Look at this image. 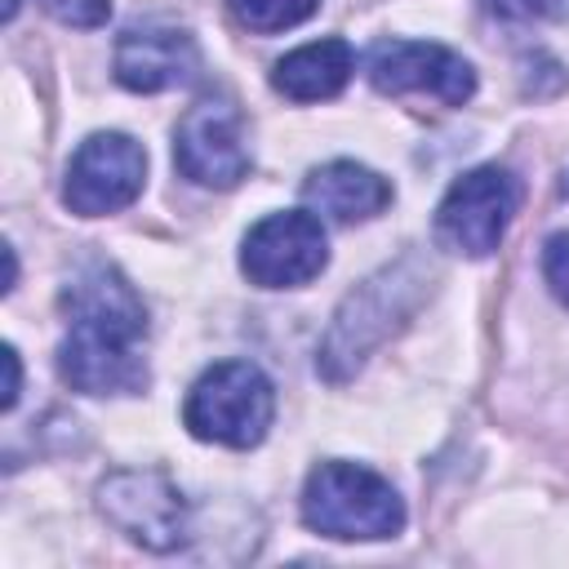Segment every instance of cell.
<instances>
[{
    "mask_svg": "<svg viewBox=\"0 0 569 569\" xmlns=\"http://www.w3.org/2000/svg\"><path fill=\"white\" fill-rule=\"evenodd\" d=\"M276 413V391L267 373L249 360H218L196 378L182 405V422L196 440L227 445V449H249L267 436Z\"/></svg>",
    "mask_w": 569,
    "mask_h": 569,
    "instance_id": "cell-3",
    "label": "cell"
},
{
    "mask_svg": "<svg viewBox=\"0 0 569 569\" xmlns=\"http://www.w3.org/2000/svg\"><path fill=\"white\" fill-rule=\"evenodd\" d=\"M67 333L58 373L84 396H124L147 387V307L111 262H89L62 284Z\"/></svg>",
    "mask_w": 569,
    "mask_h": 569,
    "instance_id": "cell-1",
    "label": "cell"
},
{
    "mask_svg": "<svg viewBox=\"0 0 569 569\" xmlns=\"http://www.w3.org/2000/svg\"><path fill=\"white\" fill-rule=\"evenodd\" d=\"M0 356H4V409H13L18 405V387H22V365H18L13 347H4Z\"/></svg>",
    "mask_w": 569,
    "mask_h": 569,
    "instance_id": "cell-17",
    "label": "cell"
},
{
    "mask_svg": "<svg viewBox=\"0 0 569 569\" xmlns=\"http://www.w3.org/2000/svg\"><path fill=\"white\" fill-rule=\"evenodd\" d=\"M40 9L67 27H102L111 13V0H40Z\"/></svg>",
    "mask_w": 569,
    "mask_h": 569,
    "instance_id": "cell-15",
    "label": "cell"
},
{
    "mask_svg": "<svg viewBox=\"0 0 569 569\" xmlns=\"http://www.w3.org/2000/svg\"><path fill=\"white\" fill-rule=\"evenodd\" d=\"M329 262V240L316 213L289 209L267 213L258 227H249L240 244V271L262 289H298L316 280Z\"/></svg>",
    "mask_w": 569,
    "mask_h": 569,
    "instance_id": "cell-8",
    "label": "cell"
},
{
    "mask_svg": "<svg viewBox=\"0 0 569 569\" xmlns=\"http://www.w3.org/2000/svg\"><path fill=\"white\" fill-rule=\"evenodd\" d=\"M173 160H178L182 178H191L196 187H218V191L236 187L249 173L240 111L222 98H204V102L187 107V116L178 120V133H173Z\"/></svg>",
    "mask_w": 569,
    "mask_h": 569,
    "instance_id": "cell-9",
    "label": "cell"
},
{
    "mask_svg": "<svg viewBox=\"0 0 569 569\" xmlns=\"http://www.w3.org/2000/svg\"><path fill=\"white\" fill-rule=\"evenodd\" d=\"M516 204L520 182L498 164H480L445 191L436 209V244L462 258H489L502 244Z\"/></svg>",
    "mask_w": 569,
    "mask_h": 569,
    "instance_id": "cell-5",
    "label": "cell"
},
{
    "mask_svg": "<svg viewBox=\"0 0 569 569\" xmlns=\"http://www.w3.org/2000/svg\"><path fill=\"white\" fill-rule=\"evenodd\" d=\"M200 71L196 36L182 27H133L116 44V80L133 93L187 84Z\"/></svg>",
    "mask_w": 569,
    "mask_h": 569,
    "instance_id": "cell-11",
    "label": "cell"
},
{
    "mask_svg": "<svg viewBox=\"0 0 569 569\" xmlns=\"http://www.w3.org/2000/svg\"><path fill=\"white\" fill-rule=\"evenodd\" d=\"M302 196L316 213L333 222H369L391 204V182L356 160H333L311 169V178L302 182Z\"/></svg>",
    "mask_w": 569,
    "mask_h": 569,
    "instance_id": "cell-12",
    "label": "cell"
},
{
    "mask_svg": "<svg viewBox=\"0 0 569 569\" xmlns=\"http://www.w3.org/2000/svg\"><path fill=\"white\" fill-rule=\"evenodd\" d=\"M98 511L147 551H173L187 538V502L178 485L151 467L111 471L98 485Z\"/></svg>",
    "mask_w": 569,
    "mask_h": 569,
    "instance_id": "cell-7",
    "label": "cell"
},
{
    "mask_svg": "<svg viewBox=\"0 0 569 569\" xmlns=\"http://www.w3.org/2000/svg\"><path fill=\"white\" fill-rule=\"evenodd\" d=\"M147 182V151L129 133H89L62 182V204L80 218H107L138 200Z\"/></svg>",
    "mask_w": 569,
    "mask_h": 569,
    "instance_id": "cell-6",
    "label": "cell"
},
{
    "mask_svg": "<svg viewBox=\"0 0 569 569\" xmlns=\"http://www.w3.org/2000/svg\"><path fill=\"white\" fill-rule=\"evenodd\" d=\"M542 276L551 284V293L569 307V231H560V236L547 240V249H542Z\"/></svg>",
    "mask_w": 569,
    "mask_h": 569,
    "instance_id": "cell-16",
    "label": "cell"
},
{
    "mask_svg": "<svg viewBox=\"0 0 569 569\" xmlns=\"http://www.w3.org/2000/svg\"><path fill=\"white\" fill-rule=\"evenodd\" d=\"M307 529L338 542H378L405 529V502L378 471L360 462H320L302 489Z\"/></svg>",
    "mask_w": 569,
    "mask_h": 569,
    "instance_id": "cell-2",
    "label": "cell"
},
{
    "mask_svg": "<svg viewBox=\"0 0 569 569\" xmlns=\"http://www.w3.org/2000/svg\"><path fill=\"white\" fill-rule=\"evenodd\" d=\"M493 13H502V18H529V13H538L547 0H485Z\"/></svg>",
    "mask_w": 569,
    "mask_h": 569,
    "instance_id": "cell-18",
    "label": "cell"
},
{
    "mask_svg": "<svg viewBox=\"0 0 569 569\" xmlns=\"http://www.w3.org/2000/svg\"><path fill=\"white\" fill-rule=\"evenodd\" d=\"M351 71H356L351 44L342 36H325V40H311V44L284 53L271 71V84H276V93L293 98V102H320V98L342 93Z\"/></svg>",
    "mask_w": 569,
    "mask_h": 569,
    "instance_id": "cell-13",
    "label": "cell"
},
{
    "mask_svg": "<svg viewBox=\"0 0 569 569\" xmlns=\"http://www.w3.org/2000/svg\"><path fill=\"white\" fill-rule=\"evenodd\" d=\"M231 4V18L249 31H289L298 22H307L316 13L320 0H227Z\"/></svg>",
    "mask_w": 569,
    "mask_h": 569,
    "instance_id": "cell-14",
    "label": "cell"
},
{
    "mask_svg": "<svg viewBox=\"0 0 569 569\" xmlns=\"http://www.w3.org/2000/svg\"><path fill=\"white\" fill-rule=\"evenodd\" d=\"M365 71L382 93H427L445 107H462L476 93L471 62L427 40H378L369 49Z\"/></svg>",
    "mask_w": 569,
    "mask_h": 569,
    "instance_id": "cell-10",
    "label": "cell"
},
{
    "mask_svg": "<svg viewBox=\"0 0 569 569\" xmlns=\"http://www.w3.org/2000/svg\"><path fill=\"white\" fill-rule=\"evenodd\" d=\"M405 271H409V262L387 267L382 276L365 280V284L338 307V316H333V325H329V333H325V347H320V369H325V378L342 382L347 373H356V369L365 365V356L391 333V325L413 311L418 289L427 284V276L418 271L413 280H405Z\"/></svg>",
    "mask_w": 569,
    "mask_h": 569,
    "instance_id": "cell-4",
    "label": "cell"
}]
</instances>
